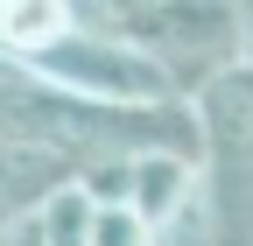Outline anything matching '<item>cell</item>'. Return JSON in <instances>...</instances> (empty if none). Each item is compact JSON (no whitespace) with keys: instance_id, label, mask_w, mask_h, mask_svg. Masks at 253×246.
<instances>
[{"instance_id":"1","label":"cell","mask_w":253,"mask_h":246,"mask_svg":"<svg viewBox=\"0 0 253 246\" xmlns=\"http://www.w3.org/2000/svg\"><path fill=\"white\" fill-rule=\"evenodd\" d=\"M7 141H42L56 155H71L78 169L134 162V155H190V162H204V120H197L190 99L106 106V99L56 91L28 64H7Z\"/></svg>"},{"instance_id":"8","label":"cell","mask_w":253,"mask_h":246,"mask_svg":"<svg viewBox=\"0 0 253 246\" xmlns=\"http://www.w3.org/2000/svg\"><path fill=\"white\" fill-rule=\"evenodd\" d=\"M91 246H155V225L134 204H99V225H91Z\"/></svg>"},{"instance_id":"4","label":"cell","mask_w":253,"mask_h":246,"mask_svg":"<svg viewBox=\"0 0 253 246\" xmlns=\"http://www.w3.org/2000/svg\"><path fill=\"white\" fill-rule=\"evenodd\" d=\"M28 71L49 78L56 91L106 99V106H162V99H183L176 78L155 64L148 49H134L120 28H78V36H63L56 49H42Z\"/></svg>"},{"instance_id":"2","label":"cell","mask_w":253,"mask_h":246,"mask_svg":"<svg viewBox=\"0 0 253 246\" xmlns=\"http://www.w3.org/2000/svg\"><path fill=\"white\" fill-rule=\"evenodd\" d=\"M120 36L134 49H148L155 64L176 78V91L190 106H197L225 71L246 64V28H239L232 0H141V7L120 21Z\"/></svg>"},{"instance_id":"7","label":"cell","mask_w":253,"mask_h":246,"mask_svg":"<svg viewBox=\"0 0 253 246\" xmlns=\"http://www.w3.org/2000/svg\"><path fill=\"white\" fill-rule=\"evenodd\" d=\"M197 169H204V162H190V155H134V197H126V204L162 232V225H176L183 211H190V197H197Z\"/></svg>"},{"instance_id":"11","label":"cell","mask_w":253,"mask_h":246,"mask_svg":"<svg viewBox=\"0 0 253 246\" xmlns=\"http://www.w3.org/2000/svg\"><path fill=\"white\" fill-rule=\"evenodd\" d=\"M239 7V28H246V64H253V0H232Z\"/></svg>"},{"instance_id":"5","label":"cell","mask_w":253,"mask_h":246,"mask_svg":"<svg viewBox=\"0 0 253 246\" xmlns=\"http://www.w3.org/2000/svg\"><path fill=\"white\" fill-rule=\"evenodd\" d=\"M0 183H7V218H36V211L56 197V190H71V183H84V169L71 162V155H56V148H42V141H7V155H0Z\"/></svg>"},{"instance_id":"3","label":"cell","mask_w":253,"mask_h":246,"mask_svg":"<svg viewBox=\"0 0 253 246\" xmlns=\"http://www.w3.org/2000/svg\"><path fill=\"white\" fill-rule=\"evenodd\" d=\"M204 190H211V246H253V64L225 71L204 99Z\"/></svg>"},{"instance_id":"10","label":"cell","mask_w":253,"mask_h":246,"mask_svg":"<svg viewBox=\"0 0 253 246\" xmlns=\"http://www.w3.org/2000/svg\"><path fill=\"white\" fill-rule=\"evenodd\" d=\"M141 0H91V21H106V28H120L126 14H134Z\"/></svg>"},{"instance_id":"6","label":"cell","mask_w":253,"mask_h":246,"mask_svg":"<svg viewBox=\"0 0 253 246\" xmlns=\"http://www.w3.org/2000/svg\"><path fill=\"white\" fill-rule=\"evenodd\" d=\"M84 28L78 0H0V36H7V64H36L42 49Z\"/></svg>"},{"instance_id":"9","label":"cell","mask_w":253,"mask_h":246,"mask_svg":"<svg viewBox=\"0 0 253 246\" xmlns=\"http://www.w3.org/2000/svg\"><path fill=\"white\" fill-rule=\"evenodd\" d=\"M7 246H49V232H42V211H36V218H7Z\"/></svg>"}]
</instances>
